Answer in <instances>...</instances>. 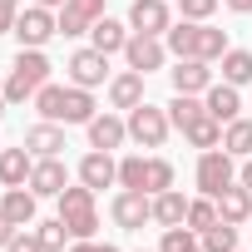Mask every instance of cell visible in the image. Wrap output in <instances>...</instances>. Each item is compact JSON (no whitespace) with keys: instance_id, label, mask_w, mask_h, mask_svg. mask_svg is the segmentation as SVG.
I'll return each mask as SVG.
<instances>
[{"instance_id":"836d02e7","label":"cell","mask_w":252,"mask_h":252,"mask_svg":"<svg viewBox=\"0 0 252 252\" xmlns=\"http://www.w3.org/2000/svg\"><path fill=\"white\" fill-rule=\"evenodd\" d=\"M222 5V0H178V10L183 20H213V10Z\"/></svg>"},{"instance_id":"cb8c5ba5","label":"cell","mask_w":252,"mask_h":252,"mask_svg":"<svg viewBox=\"0 0 252 252\" xmlns=\"http://www.w3.org/2000/svg\"><path fill=\"white\" fill-rule=\"evenodd\" d=\"M183 218H188V198H183L178 188L154 193V222H158V227H183Z\"/></svg>"},{"instance_id":"f35d334b","label":"cell","mask_w":252,"mask_h":252,"mask_svg":"<svg viewBox=\"0 0 252 252\" xmlns=\"http://www.w3.org/2000/svg\"><path fill=\"white\" fill-rule=\"evenodd\" d=\"M237 183L252 193V158H242V168H237Z\"/></svg>"},{"instance_id":"74e56055","label":"cell","mask_w":252,"mask_h":252,"mask_svg":"<svg viewBox=\"0 0 252 252\" xmlns=\"http://www.w3.org/2000/svg\"><path fill=\"white\" fill-rule=\"evenodd\" d=\"M15 232H20V227H15V222H10L5 213H0V252H5V247H10V237H15Z\"/></svg>"},{"instance_id":"3957f363","label":"cell","mask_w":252,"mask_h":252,"mask_svg":"<svg viewBox=\"0 0 252 252\" xmlns=\"http://www.w3.org/2000/svg\"><path fill=\"white\" fill-rule=\"evenodd\" d=\"M50 60H45V50H20L15 60H10V74H5V99L10 104H25V99H35L45 84H50Z\"/></svg>"},{"instance_id":"9c48e42d","label":"cell","mask_w":252,"mask_h":252,"mask_svg":"<svg viewBox=\"0 0 252 252\" xmlns=\"http://www.w3.org/2000/svg\"><path fill=\"white\" fill-rule=\"evenodd\" d=\"M163 60H168L163 35H129V45H124V64H129V69H139V74L163 69Z\"/></svg>"},{"instance_id":"7c38bea8","label":"cell","mask_w":252,"mask_h":252,"mask_svg":"<svg viewBox=\"0 0 252 252\" xmlns=\"http://www.w3.org/2000/svg\"><path fill=\"white\" fill-rule=\"evenodd\" d=\"M168 25H173L168 0H134L129 5V30L134 35H168Z\"/></svg>"},{"instance_id":"5b68a950","label":"cell","mask_w":252,"mask_h":252,"mask_svg":"<svg viewBox=\"0 0 252 252\" xmlns=\"http://www.w3.org/2000/svg\"><path fill=\"white\" fill-rule=\"evenodd\" d=\"M15 40H20V50H45L55 35H60V15L50 10V5H25L20 15H15V30H10Z\"/></svg>"},{"instance_id":"6da1fadb","label":"cell","mask_w":252,"mask_h":252,"mask_svg":"<svg viewBox=\"0 0 252 252\" xmlns=\"http://www.w3.org/2000/svg\"><path fill=\"white\" fill-rule=\"evenodd\" d=\"M163 45H168L173 60H208V64L232 50L227 45V30H213L208 20H173L168 35H163Z\"/></svg>"},{"instance_id":"83f0119b","label":"cell","mask_w":252,"mask_h":252,"mask_svg":"<svg viewBox=\"0 0 252 252\" xmlns=\"http://www.w3.org/2000/svg\"><path fill=\"white\" fill-rule=\"evenodd\" d=\"M198 114H208V104H203L198 94H173V99H168V119H173V129H188Z\"/></svg>"},{"instance_id":"4316f807","label":"cell","mask_w":252,"mask_h":252,"mask_svg":"<svg viewBox=\"0 0 252 252\" xmlns=\"http://www.w3.org/2000/svg\"><path fill=\"white\" fill-rule=\"evenodd\" d=\"M119 188H139V193H149V158H144V154L119 158Z\"/></svg>"},{"instance_id":"d590c367","label":"cell","mask_w":252,"mask_h":252,"mask_svg":"<svg viewBox=\"0 0 252 252\" xmlns=\"http://www.w3.org/2000/svg\"><path fill=\"white\" fill-rule=\"evenodd\" d=\"M5 252H45V247H40V237H35V232H25V227H20V232L10 237V247H5Z\"/></svg>"},{"instance_id":"9a60e30c","label":"cell","mask_w":252,"mask_h":252,"mask_svg":"<svg viewBox=\"0 0 252 252\" xmlns=\"http://www.w3.org/2000/svg\"><path fill=\"white\" fill-rule=\"evenodd\" d=\"M79 183L84 188H109V183H119V163H114V154H104V149H89L84 158H79Z\"/></svg>"},{"instance_id":"5bb4252c","label":"cell","mask_w":252,"mask_h":252,"mask_svg":"<svg viewBox=\"0 0 252 252\" xmlns=\"http://www.w3.org/2000/svg\"><path fill=\"white\" fill-rule=\"evenodd\" d=\"M89 149H104V154H114L124 139H129V119H119V114H94L89 124Z\"/></svg>"},{"instance_id":"30bf717a","label":"cell","mask_w":252,"mask_h":252,"mask_svg":"<svg viewBox=\"0 0 252 252\" xmlns=\"http://www.w3.org/2000/svg\"><path fill=\"white\" fill-rule=\"evenodd\" d=\"M64 69H69V84H79V89H99V84L109 79V55L89 45V50H74Z\"/></svg>"},{"instance_id":"4dcf8cb0","label":"cell","mask_w":252,"mask_h":252,"mask_svg":"<svg viewBox=\"0 0 252 252\" xmlns=\"http://www.w3.org/2000/svg\"><path fill=\"white\" fill-rule=\"evenodd\" d=\"M198 242H203V252H237V227L218 218L208 232H198Z\"/></svg>"},{"instance_id":"8fae6325","label":"cell","mask_w":252,"mask_h":252,"mask_svg":"<svg viewBox=\"0 0 252 252\" xmlns=\"http://www.w3.org/2000/svg\"><path fill=\"white\" fill-rule=\"evenodd\" d=\"M94 20H104V0H64V5H60V35L64 40L89 35Z\"/></svg>"},{"instance_id":"b9f144b4","label":"cell","mask_w":252,"mask_h":252,"mask_svg":"<svg viewBox=\"0 0 252 252\" xmlns=\"http://www.w3.org/2000/svg\"><path fill=\"white\" fill-rule=\"evenodd\" d=\"M5 104H10V99H5V89H0V114H5Z\"/></svg>"},{"instance_id":"7a4b0ae2","label":"cell","mask_w":252,"mask_h":252,"mask_svg":"<svg viewBox=\"0 0 252 252\" xmlns=\"http://www.w3.org/2000/svg\"><path fill=\"white\" fill-rule=\"evenodd\" d=\"M35 109H40V119H50V124H89V119H94V89L45 84V89L35 94Z\"/></svg>"},{"instance_id":"e0dca14e","label":"cell","mask_w":252,"mask_h":252,"mask_svg":"<svg viewBox=\"0 0 252 252\" xmlns=\"http://www.w3.org/2000/svg\"><path fill=\"white\" fill-rule=\"evenodd\" d=\"M30 188H35V198H60V193L69 188V168H64L60 158H35Z\"/></svg>"},{"instance_id":"f1b7e54d","label":"cell","mask_w":252,"mask_h":252,"mask_svg":"<svg viewBox=\"0 0 252 252\" xmlns=\"http://www.w3.org/2000/svg\"><path fill=\"white\" fill-rule=\"evenodd\" d=\"M218 222V198H188V218H183V227H193V232H208Z\"/></svg>"},{"instance_id":"2e32d148","label":"cell","mask_w":252,"mask_h":252,"mask_svg":"<svg viewBox=\"0 0 252 252\" xmlns=\"http://www.w3.org/2000/svg\"><path fill=\"white\" fill-rule=\"evenodd\" d=\"M25 149L35 158H60L64 154V124H50V119L30 124V129H25Z\"/></svg>"},{"instance_id":"ffe728a7","label":"cell","mask_w":252,"mask_h":252,"mask_svg":"<svg viewBox=\"0 0 252 252\" xmlns=\"http://www.w3.org/2000/svg\"><path fill=\"white\" fill-rule=\"evenodd\" d=\"M144 79H149V74H139V69L114 74V79H109V104H114V109H139V104H144Z\"/></svg>"},{"instance_id":"8d00e7d4","label":"cell","mask_w":252,"mask_h":252,"mask_svg":"<svg viewBox=\"0 0 252 252\" xmlns=\"http://www.w3.org/2000/svg\"><path fill=\"white\" fill-rule=\"evenodd\" d=\"M69 252H119V247H114V242H94V237H74Z\"/></svg>"},{"instance_id":"484cf974","label":"cell","mask_w":252,"mask_h":252,"mask_svg":"<svg viewBox=\"0 0 252 252\" xmlns=\"http://www.w3.org/2000/svg\"><path fill=\"white\" fill-rule=\"evenodd\" d=\"M222 149L232 154V158H252V119H232V124H222Z\"/></svg>"},{"instance_id":"52a82bcc","label":"cell","mask_w":252,"mask_h":252,"mask_svg":"<svg viewBox=\"0 0 252 252\" xmlns=\"http://www.w3.org/2000/svg\"><path fill=\"white\" fill-rule=\"evenodd\" d=\"M193 178H198V188H203L208 198H218L227 183H237V158H232L227 149H203V154H198Z\"/></svg>"},{"instance_id":"4fadbf2b","label":"cell","mask_w":252,"mask_h":252,"mask_svg":"<svg viewBox=\"0 0 252 252\" xmlns=\"http://www.w3.org/2000/svg\"><path fill=\"white\" fill-rule=\"evenodd\" d=\"M168 79H173V94H208L213 89V64L208 60H178L168 69Z\"/></svg>"},{"instance_id":"44dd1931","label":"cell","mask_w":252,"mask_h":252,"mask_svg":"<svg viewBox=\"0 0 252 252\" xmlns=\"http://www.w3.org/2000/svg\"><path fill=\"white\" fill-rule=\"evenodd\" d=\"M35 188L25 183V188H5V198H0V213H5L15 227H35Z\"/></svg>"},{"instance_id":"ab89813d","label":"cell","mask_w":252,"mask_h":252,"mask_svg":"<svg viewBox=\"0 0 252 252\" xmlns=\"http://www.w3.org/2000/svg\"><path fill=\"white\" fill-rule=\"evenodd\" d=\"M222 5H227L232 15H252V0H222Z\"/></svg>"},{"instance_id":"e575fe53","label":"cell","mask_w":252,"mask_h":252,"mask_svg":"<svg viewBox=\"0 0 252 252\" xmlns=\"http://www.w3.org/2000/svg\"><path fill=\"white\" fill-rule=\"evenodd\" d=\"M25 5H20V0H0V35H10L15 30V15H20Z\"/></svg>"},{"instance_id":"d6986e66","label":"cell","mask_w":252,"mask_h":252,"mask_svg":"<svg viewBox=\"0 0 252 252\" xmlns=\"http://www.w3.org/2000/svg\"><path fill=\"white\" fill-rule=\"evenodd\" d=\"M218 218H222V222H232V227L252 222V193H247L242 183H227V188L218 193Z\"/></svg>"},{"instance_id":"d6a6232c","label":"cell","mask_w":252,"mask_h":252,"mask_svg":"<svg viewBox=\"0 0 252 252\" xmlns=\"http://www.w3.org/2000/svg\"><path fill=\"white\" fill-rule=\"evenodd\" d=\"M158 252H203V242H198V232H193V227H163Z\"/></svg>"},{"instance_id":"d4e9b609","label":"cell","mask_w":252,"mask_h":252,"mask_svg":"<svg viewBox=\"0 0 252 252\" xmlns=\"http://www.w3.org/2000/svg\"><path fill=\"white\" fill-rule=\"evenodd\" d=\"M183 139H188L193 149H222V124H218L213 114H198L188 129H183Z\"/></svg>"},{"instance_id":"ac0fdd59","label":"cell","mask_w":252,"mask_h":252,"mask_svg":"<svg viewBox=\"0 0 252 252\" xmlns=\"http://www.w3.org/2000/svg\"><path fill=\"white\" fill-rule=\"evenodd\" d=\"M35 173V154L20 144V149H0V183L5 188H25Z\"/></svg>"},{"instance_id":"7402d4cb","label":"cell","mask_w":252,"mask_h":252,"mask_svg":"<svg viewBox=\"0 0 252 252\" xmlns=\"http://www.w3.org/2000/svg\"><path fill=\"white\" fill-rule=\"evenodd\" d=\"M203 104H208V114L218 119V124H232L237 114H242V94H237V84H213L208 94H203Z\"/></svg>"},{"instance_id":"ba28073f","label":"cell","mask_w":252,"mask_h":252,"mask_svg":"<svg viewBox=\"0 0 252 252\" xmlns=\"http://www.w3.org/2000/svg\"><path fill=\"white\" fill-rule=\"evenodd\" d=\"M109 218H114L124 232H139L144 222H154V193L119 188V193H114V203H109Z\"/></svg>"},{"instance_id":"7bdbcfd3","label":"cell","mask_w":252,"mask_h":252,"mask_svg":"<svg viewBox=\"0 0 252 252\" xmlns=\"http://www.w3.org/2000/svg\"><path fill=\"white\" fill-rule=\"evenodd\" d=\"M139 252H149V247H139ZM154 252H158V247H154Z\"/></svg>"},{"instance_id":"8992f818","label":"cell","mask_w":252,"mask_h":252,"mask_svg":"<svg viewBox=\"0 0 252 252\" xmlns=\"http://www.w3.org/2000/svg\"><path fill=\"white\" fill-rule=\"evenodd\" d=\"M168 129H173L168 109H158V104H149V99H144L139 109H129V139H134L139 149H163Z\"/></svg>"},{"instance_id":"277c9868","label":"cell","mask_w":252,"mask_h":252,"mask_svg":"<svg viewBox=\"0 0 252 252\" xmlns=\"http://www.w3.org/2000/svg\"><path fill=\"white\" fill-rule=\"evenodd\" d=\"M60 218H64V227L74 232V237H94L99 232V208H94V188H64L60 198Z\"/></svg>"},{"instance_id":"f546056e","label":"cell","mask_w":252,"mask_h":252,"mask_svg":"<svg viewBox=\"0 0 252 252\" xmlns=\"http://www.w3.org/2000/svg\"><path fill=\"white\" fill-rule=\"evenodd\" d=\"M222 79L227 84H252V50H227L222 55Z\"/></svg>"},{"instance_id":"1f68e13d","label":"cell","mask_w":252,"mask_h":252,"mask_svg":"<svg viewBox=\"0 0 252 252\" xmlns=\"http://www.w3.org/2000/svg\"><path fill=\"white\" fill-rule=\"evenodd\" d=\"M35 237H40V247H45V252H64L74 232L64 227V218H50V222H35Z\"/></svg>"},{"instance_id":"603a6c76","label":"cell","mask_w":252,"mask_h":252,"mask_svg":"<svg viewBox=\"0 0 252 252\" xmlns=\"http://www.w3.org/2000/svg\"><path fill=\"white\" fill-rule=\"evenodd\" d=\"M129 35H134L129 25H119V20H109V15H104V20H94V30H89V45H94V50H104V55H124Z\"/></svg>"},{"instance_id":"60d3db41","label":"cell","mask_w":252,"mask_h":252,"mask_svg":"<svg viewBox=\"0 0 252 252\" xmlns=\"http://www.w3.org/2000/svg\"><path fill=\"white\" fill-rule=\"evenodd\" d=\"M35 5H50V10H60V5H64V0H35Z\"/></svg>"}]
</instances>
